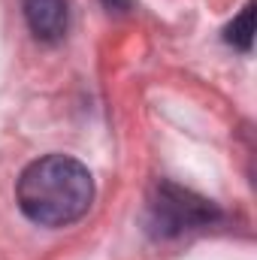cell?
Instances as JSON below:
<instances>
[{
	"label": "cell",
	"mask_w": 257,
	"mask_h": 260,
	"mask_svg": "<svg viewBox=\"0 0 257 260\" xmlns=\"http://www.w3.org/2000/svg\"><path fill=\"white\" fill-rule=\"evenodd\" d=\"M18 209L40 227H67L94 203L88 167L70 154H46L27 164L15 185Z\"/></svg>",
	"instance_id": "cell-1"
},
{
	"label": "cell",
	"mask_w": 257,
	"mask_h": 260,
	"mask_svg": "<svg viewBox=\"0 0 257 260\" xmlns=\"http://www.w3.org/2000/svg\"><path fill=\"white\" fill-rule=\"evenodd\" d=\"M151 215H154V230L157 233H182L188 227H203L212 218H218V209L200 197L188 194L176 185H160L157 200L151 203Z\"/></svg>",
	"instance_id": "cell-2"
},
{
	"label": "cell",
	"mask_w": 257,
	"mask_h": 260,
	"mask_svg": "<svg viewBox=\"0 0 257 260\" xmlns=\"http://www.w3.org/2000/svg\"><path fill=\"white\" fill-rule=\"evenodd\" d=\"M24 21L40 43H61L70 27V0H21Z\"/></svg>",
	"instance_id": "cell-3"
},
{
	"label": "cell",
	"mask_w": 257,
	"mask_h": 260,
	"mask_svg": "<svg viewBox=\"0 0 257 260\" xmlns=\"http://www.w3.org/2000/svg\"><path fill=\"white\" fill-rule=\"evenodd\" d=\"M224 40H227L230 46H236L239 52H251V40H254V0L245 3V9L227 24Z\"/></svg>",
	"instance_id": "cell-4"
},
{
	"label": "cell",
	"mask_w": 257,
	"mask_h": 260,
	"mask_svg": "<svg viewBox=\"0 0 257 260\" xmlns=\"http://www.w3.org/2000/svg\"><path fill=\"white\" fill-rule=\"evenodd\" d=\"M121 3H127V0H106V6H112V9H118Z\"/></svg>",
	"instance_id": "cell-5"
}]
</instances>
